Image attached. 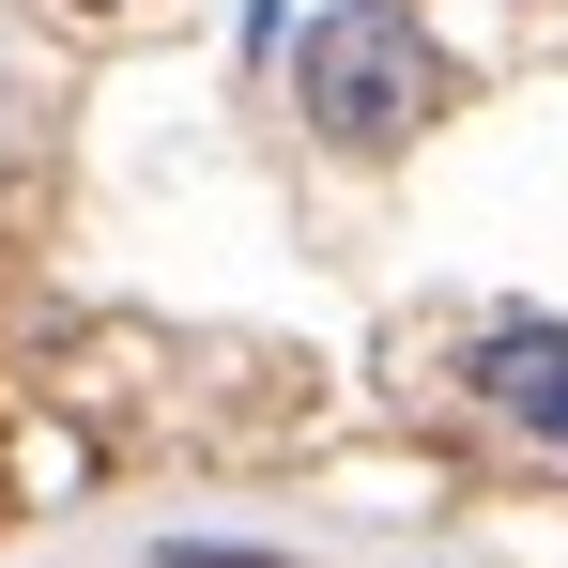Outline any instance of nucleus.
Instances as JSON below:
<instances>
[{"mask_svg":"<svg viewBox=\"0 0 568 568\" xmlns=\"http://www.w3.org/2000/svg\"><path fill=\"white\" fill-rule=\"evenodd\" d=\"M292 93H307V123H323L338 154H399V139L446 108V47H430L399 0H338V16L292 47Z\"/></svg>","mask_w":568,"mask_h":568,"instance_id":"nucleus-1","label":"nucleus"},{"mask_svg":"<svg viewBox=\"0 0 568 568\" xmlns=\"http://www.w3.org/2000/svg\"><path fill=\"white\" fill-rule=\"evenodd\" d=\"M462 384L538 446V462H568V323H538V307H507V323H476L462 338Z\"/></svg>","mask_w":568,"mask_h":568,"instance_id":"nucleus-2","label":"nucleus"}]
</instances>
